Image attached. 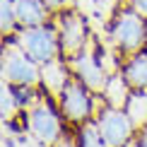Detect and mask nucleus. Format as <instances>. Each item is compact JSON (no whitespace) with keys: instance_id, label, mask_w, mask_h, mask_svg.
I'll list each match as a JSON object with an SVG mask.
<instances>
[{"instance_id":"f257e3e1","label":"nucleus","mask_w":147,"mask_h":147,"mask_svg":"<svg viewBox=\"0 0 147 147\" xmlns=\"http://www.w3.org/2000/svg\"><path fill=\"white\" fill-rule=\"evenodd\" d=\"M15 41L20 44L22 51L39 65H46V63H51V60H56L58 51H60V34L53 27H46V24L20 29V32L15 34Z\"/></svg>"},{"instance_id":"f03ea898","label":"nucleus","mask_w":147,"mask_h":147,"mask_svg":"<svg viewBox=\"0 0 147 147\" xmlns=\"http://www.w3.org/2000/svg\"><path fill=\"white\" fill-rule=\"evenodd\" d=\"M3 82L15 87H34L41 82L39 63H34L15 39L3 46Z\"/></svg>"},{"instance_id":"7ed1b4c3","label":"nucleus","mask_w":147,"mask_h":147,"mask_svg":"<svg viewBox=\"0 0 147 147\" xmlns=\"http://www.w3.org/2000/svg\"><path fill=\"white\" fill-rule=\"evenodd\" d=\"M111 39L123 53H138L147 44V17L135 10H123L111 24Z\"/></svg>"},{"instance_id":"20e7f679","label":"nucleus","mask_w":147,"mask_h":147,"mask_svg":"<svg viewBox=\"0 0 147 147\" xmlns=\"http://www.w3.org/2000/svg\"><path fill=\"white\" fill-rule=\"evenodd\" d=\"M27 128L32 133V138H36L41 145H56L60 140L63 125H60L58 113L53 111L48 99H36L29 104V113H27Z\"/></svg>"},{"instance_id":"39448f33","label":"nucleus","mask_w":147,"mask_h":147,"mask_svg":"<svg viewBox=\"0 0 147 147\" xmlns=\"http://www.w3.org/2000/svg\"><path fill=\"white\" fill-rule=\"evenodd\" d=\"M96 128H99L106 147H125L130 142L133 130H135V125L128 118L125 109H113V106L101 111L99 121H96Z\"/></svg>"},{"instance_id":"423d86ee","label":"nucleus","mask_w":147,"mask_h":147,"mask_svg":"<svg viewBox=\"0 0 147 147\" xmlns=\"http://www.w3.org/2000/svg\"><path fill=\"white\" fill-rule=\"evenodd\" d=\"M58 34H60V51L68 58H75L77 53L89 44L87 41V22H84V17L80 15V12H75V10H63Z\"/></svg>"},{"instance_id":"0eeeda50","label":"nucleus","mask_w":147,"mask_h":147,"mask_svg":"<svg viewBox=\"0 0 147 147\" xmlns=\"http://www.w3.org/2000/svg\"><path fill=\"white\" fill-rule=\"evenodd\" d=\"M72 68H75L80 82H82L89 92H104L106 89V82H109L106 68L101 65V58H96L92 44H87L75 58H72Z\"/></svg>"},{"instance_id":"6e6552de","label":"nucleus","mask_w":147,"mask_h":147,"mask_svg":"<svg viewBox=\"0 0 147 147\" xmlns=\"http://www.w3.org/2000/svg\"><path fill=\"white\" fill-rule=\"evenodd\" d=\"M60 109H63L65 118L72 121V123H82L92 116V96L89 89L84 87L80 80H72V82L65 84L63 94H60Z\"/></svg>"},{"instance_id":"1a4fd4ad","label":"nucleus","mask_w":147,"mask_h":147,"mask_svg":"<svg viewBox=\"0 0 147 147\" xmlns=\"http://www.w3.org/2000/svg\"><path fill=\"white\" fill-rule=\"evenodd\" d=\"M15 3V15H17V24L22 29L27 27H39L46 22L48 17V7L41 0H12Z\"/></svg>"},{"instance_id":"9d476101","label":"nucleus","mask_w":147,"mask_h":147,"mask_svg":"<svg viewBox=\"0 0 147 147\" xmlns=\"http://www.w3.org/2000/svg\"><path fill=\"white\" fill-rule=\"evenodd\" d=\"M123 77L133 92H147V48L133 53L123 70Z\"/></svg>"},{"instance_id":"9b49d317","label":"nucleus","mask_w":147,"mask_h":147,"mask_svg":"<svg viewBox=\"0 0 147 147\" xmlns=\"http://www.w3.org/2000/svg\"><path fill=\"white\" fill-rule=\"evenodd\" d=\"M101 94H104V99H106L109 106L125 109V104H128V99H130L133 89H130V84L125 82L123 75H111V77H109V82H106V89H104Z\"/></svg>"},{"instance_id":"f8f14e48","label":"nucleus","mask_w":147,"mask_h":147,"mask_svg":"<svg viewBox=\"0 0 147 147\" xmlns=\"http://www.w3.org/2000/svg\"><path fill=\"white\" fill-rule=\"evenodd\" d=\"M41 82H44V87L51 92V94H63L65 84L70 82L65 65L58 63V60H51V63L41 65Z\"/></svg>"},{"instance_id":"ddd939ff","label":"nucleus","mask_w":147,"mask_h":147,"mask_svg":"<svg viewBox=\"0 0 147 147\" xmlns=\"http://www.w3.org/2000/svg\"><path fill=\"white\" fill-rule=\"evenodd\" d=\"M125 113L135 128H147V92H133L125 104Z\"/></svg>"},{"instance_id":"4468645a","label":"nucleus","mask_w":147,"mask_h":147,"mask_svg":"<svg viewBox=\"0 0 147 147\" xmlns=\"http://www.w3.org/2000/svg\"><path fill=\"white\" fill-rule=\"evenodd\" d=\"M0 15H3V20H0V27H3V36H12L17 34V15H15V3L12 0H0Z\"/></svg>"},{"instance_id":"2eb2a0df","label":"nucleus","mask_w":147,"mask_h":147,"mask_svg":"<svg viewBox=\"0 0 147 147\" xmlns=\"http://www.w3.org/2000/svg\"><path fill=\"white\" fill-rule=\"evenodd\" d=\"M80 147H106V142H104L101 133L96 125H84L82 130H80Z\"/></svg>"},{"instance_id":"dca6fc26","label":"nucleus","mask_w":147,"mask_h":147,"mask_svg":"<svg viewBox=\"0 0 147 147\" xmlns=\"http://www.w3.org/2000/svg\"><path fill=\"white\" fill-rule=\"evenodd\" d=\"M41 3H44L46 7H48V12H51V10H63L68 0H41Z\"/></svg>"},{"instance_id":"f3484780","label":"nucleus","mask_w":147,"mask_h":147,"mask_svg":"<svg viewBox=\"0 0 147 147\" xmlns=\"http://www.w3.org/2000/svg\"><path fill=\"white\" fill-rule=\"evenodd\" d=\"M133 10L140 12L142 17H147V0H133Z\"/></svg>"},{"instance_id":"a211bd4d","label":"nucleus","mask_w":147,"mask_h":147,"mask_svg":"<svg viewBox=\"0 0 147 147\" xmlns=\"http://www.w3.org/2000/svg\"><path fill=\"white\" fill-rule=\"evenodd\" d=\"M53 147H80V142H72L70 138H60V140H58V142L53 145Z\"/></svg>"},{"instance_id":"6ab92c4d","label":"nucleus","mask_w":147,"mask_h":147,"mask_svg":"<svg viewBox=\"0 0 147 147\" xmlns=\"http://www.w3.org/2000/svg\"><path fill=\"white\" fill-rule=\"evenodd\" d=\"M138 142H140V147H147V128H145V133H142V138H140Z\"/></svg>"},{"instance_id":"aec40b11","label":"nucleus","mask_w":147,"mask_h":147,"mask_svg":"<svg viewBox=\"0 0 147 147\" xmlns=\"http://www.w3.org/2000/svg\"><path fill=\"white\" fill-rule=\"evenodd\" d=\"M3 147H12V142H7V140H5V142H3Z\"/></svg>"}]
</instances>
